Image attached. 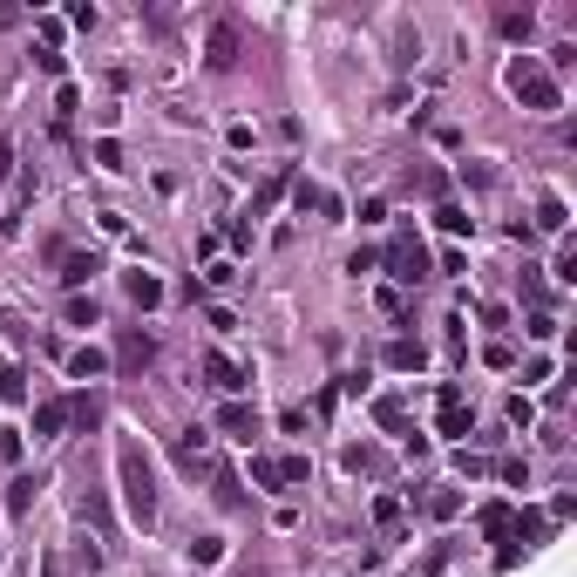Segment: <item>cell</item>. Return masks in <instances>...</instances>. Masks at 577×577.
Listing matches in <instances>:
<instances>
[{
	"label": "cell",
	"instance_id": "cell-1",
	"mask_svg": "<svg viewBox=\"0 0 577 577\" xmlns=\"http://www.w3.org/2000/svg\"><path fill=\"white\" fill-rule=\"evenodd\" d=\"M116 475H122V510H129V523L150 530L156 523V475H150V456H143L137 435L116 441Z\"/></svg>",
	"mask_w": 577,
	"mask_h": 577
},
{
	"label": "cell",
	"instance_id": "cell-2",
	"mask_svg": "<svg viewBox=\"0 0 577 577\" xmlns=\"http://www.w3.org/2000/svg\"><path fill=\"white\" fill-rule=\"evenodd\" d=\"M510 95H517L523 109H537V116H550V109H564V89H557V75H550L537 55H517L510 61Z\"/></svg>",
	"mask_w": 577,
	"mask_h": 577
},
{
	"label": "cell",
	"instance_id": "cell-3",
	"mask_svg": "<svg viewBox=\"0 0 577 577\" xmlns=\"http://www.w3.org/2000/svg\"><path fill=\"white\" fill-rule=\"evenodd\" d=\"M380 259H387V272H395L401 286H422V279H428V244L414 238V231H401V238L387 244V252H380Z\"/></svg>",
	"mask_w": 577,
	"mask_h": 577
},
{
	"label": "cell",
	"instance_id": "cell-4",
	"mask_svg": "<svg viewBox=\"0 0 577 577\" xmlns=\"http://www.w3.org/2000/svg\"><path fill=\"white\" fill-rule=\"evenodd\" d=\"M435 428H441L448 441H462V435L475 428V414H469V401H462L456 380H448V387H441V401H435Z\"/></svg>",
	"mask_w": 577,
	"mask_h": 577
},
{
	"label": "cell",
	"instance_id": "cell-5",
	"mask_svg": "<svg viewBox=\"0 0 577 577\" xmlns=\"http://www.w3.org/2000/svg\"><path fill=\"white\" fill-rule=\"evenodd\" d=\"M204 380H211L217 395H244V367L231 353H204Z\"/></svg>",
	"mask_w": 577,
	"mask_h": 577
},
{
	"label": "cell",
	"instance_id": "cell-6",
	"mask_svg": "<svg viewBox=\"0 0 577 577\" xmlns=\"http://www.w3.org/2000/svg\"><path fill=\"white\" fill-rule=\"evenodd\" d=\"M177 462H183L191 475L211 469V428H183V435H177Z\"/></svg>",
	"mask_w": 577,
	"mask_h": 577
},
{
	"label": "cell",
	"instance_id": "cell-7",
	"mask_svg": "<svg viewBox=\"0 0 577 577\" xmlns=\"http://www.w3.org/2000/svg\"><path fill=\"white\" fill-rule=\"evenodd\" d=\"M475 530H483L489 544H510V530H517V510H510V502H483V510H475Z\"/></svg>",
	"mask_w": 577,
	"mask_h": 577
},
{
	"label": "cell",
	"instance_id": "cell-8",
	"mask_svg": "<svg viewBox=\"0 0 577 577\" xmlns=\"http://www.w3.org/2000/svg\"><path fill=\"white\" fill-rule=\"evenodd\" d=\"M217 428H225L231 441H252V435H259V408H244V401H225V408H217Z\"/></svg>",
	"mask_w": 577,
	"mask_h": 577
},
{
	"label": "cell",
	"instance_id": "cell-9",
	"mask_svg": "<svg viewBox=\"0 0 577 577\" xmlns=\"http://www.w3.org/2000/svg\"><path fill=\"white\" fill-rule=\"evenodd\" d=\"M204 61H211L217 75H225L231 61H238V28H231V21H217V28H211V41H204Z\"/></svg>",
	"mask_w": 577,
	"mask_h": 577
},
{
	"label": "cell",
	"instance_id": "cell-10",
	"mask_svg": "<svg viewBox=\"0 0 577 577\" xmlns=\"http://www.w3.org/2000/svg\"><path fill=\"white\" fill-rule=\"evenodd\" d=\"M109 374V353L102 347H75L68 353V380H102Z\"/></svg>",
	"mask_w": 577,
	"mask_h": 577
},
{
	"label": "cell",
	"instance_id": "cell-11",
	"mask_svg": "<svg viewBox=\"0 0 577 577\" xmlns=\"http://www.w3.org/2000/svg\"><path fill=\"white\" fill-rule=\"evenodd\" d=\"M95 272H102V259H95V252H68V259H61V286H89Z\"/></svg>",
	"mask_w": 577,
	"mask_h": 577
},
{
	"label": "cell",
	"instance_id": "cell-12",
	"mask_svg": "<svg viewBox=\"0 0 577 577\" xmlns=\"http://www.w3.org/2000/svg\"><path fill=\"white\" fill-rule=\"evenodd\" d=\"M380 360L395 367V374H414V367H422L428 353H422V340H387V353H380Z\"/></svg>",
	"mask_w": 577,
	"mask_h": 577
},
{
	"label": "cell",
	"instance_id": "cell-13",
	"mask_svg": "<svg viewBox=\"0 0 577 577\" xmlns=\"http://www.w3.org/2000/svg\"><path fill=\"white\" fill-rule=\"evenodd\" d=\"M116 360H122V367H150V360H156V340H150V333H122Z\"/></svg>",
	"mask_w": 577,
	"mask_h": 577
},
{
	"label": "cell",
	"instance_id": "cell-14",
	"mask_svg": "<svg viewBox=\"0 0 577 577\" xmlns=\"http://www.w3.org/2000/svg\"><path fill=\"white\" fill-rule=\"evenodd\" d=\"M61 428H68V401H41V408H34V435H61Z\"/></svg>",
	"mask_w": 577,
	"mask_h": 577
},
{
	"label": "cell",
	"instance_id": "cell-15",
	"mask_svg": "<svg viewBox=\"0 0 577 577\" xmlns=\"http://www.w3.org/2000/svg\"><path fill=\"white\" fill-rule=\"evenodd\" d=\"M252 483L259 489H286V456H252Z\"/></svg>",
	"mask_w": 577,
	"mask_h": 577
},
{
	"label": "cell",
	"instance_id": "cell-16",
	"mask_svg": "<svg viewBox=\"0 0 577 577\" xmlns=\"http://www.w3.org/2000/svg\"><path fill=\"white\" fill-rule=\"evenodd\" d=\"M374 422L387 428V435H401V441H408V408H401L395 395H387V401H374Z\"/></svg>",
	"mask_w": 577,
	"mask_h": 577
},
{
	"label": "cell",
	"instance_id": "cell-17",
	"mask_svg": "<svg viewBox=\"0 0 577 577\" xmlns=\"http://www.w3.org/2000/svg\"><path fill=\"white\" fill-rule=\"evenodd\" d=\"M496 28H502V41H530V34H537V14H530V7H523V14L510 7V14H496Z\"/></svg>",
	"mask_w": 577,
	"mask_h": 577
},
{
	"label": "cell",
	"instance_id": "cell-18",
	"mask_svg": "<svg viewBox=\"0 0 577 577\" xmlns=\"http://www.w3.org/2000/svg\"><path fill=\"white\" fill-rule=\"evenodd\" d=\"M435 225L448 231V238H469V231H475V217L462 211V204H441V211H435Z\"/></svg>",
	"mask_w": 577,
	"mask_h": 577
},
{
	"label": "cell",
	"instance_id": "cell-19",
	"mask_svg": "<svg viewBox=\"0 0 577 577\" xmlns=\"http://www.w3.org/2000/svg\"><path fill=\"white\" fill-rule=\"evenodd\" d=\"M129 299H137V306H164V279H150V272H129Z\"/></svg>",
	"mask_w": 577,
	"mask_h": 577
},
{
	"label": "cell",
	"instance_id": "cell-20",
	"mask_svg": "<svg viewBox=\"0 0 577 577\" xmlns=\"http://www.w3.org/2000/svg\"><path fill=\"white\" fill-rule=\"evenodd\" d=\"M537 225H544V231H564V225H571V211H564V198H544V204H537Z\"/></svg>",
	"mask_w": 577,
	"mask_h": 577
},
{
	"label": "cell",
	"instance_id": "cell-21",
	"mask_svg": "<svg viewBox=\"0 0 577 577\" xmlns=\"http://www.w3.org/2000/svg\"><path fill=\"white\" fill-rule=\"evenodd\" d=\"M456 510H462V489H435V496H428V517H441V523H448Z\"/></svg>",
	"mask_w": 577,
	"mask_h": 577
},
{
	"label": "cell",
	"instance_id": "cell-22",
	"mask_svg": "<svg viewBox=\"0 0 577 577\" xmlns=\"http://www.w3.org/2000/svg\"><path fill=\"white\" fill-rule=\"evenodd\" d=\"M21 395H28V380H21V367L7 360V367H0V401H21Z\"/></svg>",
	"mask_w": 577,
	"mask_h": 577
},
{
	"label": "cell",
	"instance_id": "cell-23",
	"mask_svg": "<svg viewBox=\"0 0 577 577\" xmlns=\"http://www.w3.org/2000/svg\"><path fill=\"white\" fill-rule=\"evenodd\" d=\"M28 502H34V483H28V475H21V483L7 489V510H14V517H28Z\"/></svg>",
	"mask_w": 577,
	"mask_h": 577
},
{
	"label": "cell",
	"instance_id": "cell-24",
	"mask_svg": "<svg viewBox=\"0 0 577 577\" xmlns=\"http://www.w3.org/2000/svg\"><path fill=\"white\" fill-rule=\"evenodd\" d=\"M483 360H489V367H517V347H510V340H489Z\"/></svg>",
	"mask_w": 577,
	"mask_h": 577
},
{
	"label": "cell",
	"instance_id": "cell-25",
	"mask_svg": "<svg viewBox=\"0 0 577 577\" xmlns=\"http://www.w3.org/2000/svg\"><path fill=\"white\" fill-rule=\"evenodd\" d=\"M95 319H102V313H95V299H68V326H95Z\"/></svg>",
	"mask_w": 577,
	"mask_h": 577
},
{
	"label": "cell",
	"instance_id": "cell-26",
	"mask_svg": "<svg viewBox=\"0 0 577 577\" xmlns=\"http://www.w3.org/2000/svg\"><path fill=\"white\" fill-rule=\"evenodd\" d=\"M347 469H353V475H374L380 456H374V448H347Z\"/></svg>",
	"mask_w": 577,
	"mask_h": 577
},
{
	"label": "cell",
	"instance_id": "cell-27",
	"mask_svg": "<svg viewBox=\"0 0 577 577\" xmlns=\"http://www.w3.org/2000/svg\"><path fill=\"white\" fill-rule=\"evenodd\" d=\"M225 557V544H217V537H198V544H191V564H217Z\"/></svg>",
	"mask_w": 577,
	"mask_h": 577
},
{
	"label": "cell",
	"instance_id": "cell-28",
	"mask_svg": "<svg viewBox=\"0 0 577 577\" xmlns=\"http://www.w3.org/2000/svg\"><path fill=\"white\" fill-rule=\"evenodd\" d=\"M95 164H102V170H122V143L102 137V143H95Z\"/></svg>",
	"mask_w": 577,
	"mask_h": 577
},
{
	"label": "cell",
	"instance_id": "cell-29",
	"mask_svg": "<svg viewBox=\"0 0 577 577\" xmlns=\"http://www.w3.org/2000/svg\"><path fill=\"white\" fill-rule=\"evenodd\" d=\"M496 475H502V483H517V489H523V483H530V462H517V456H510V462H496Z\"/></svg>",
	"mask_w": 577,
	"mask_h": 577
},
{
	"label": "cell",
	"instance_id": "cell-30",
	"mask_svg": "<svg viewBox=\"0 0 577 577\" xmlns=\"http://www.w3.org/2000/svg\"><path fill=\"white\" fill-rule=\"evenodd\" d=\"M7 170H14V143L0 137V177H7Z\"/></svg>",
	"mask_w": 577,
	"mask_h": 577
},
{
	"label": "cell",
	"instance_id": "cell-31",
	"mask_svg": "<svg viewBox=\"0 0 577 577\" xmlns=\"http://www.w3.org/2000/svg\"><path fill=\"white\" fill-rule=\"evenodd\" d=\"M231 577H265V571H259V564H244V571H231Z\"/></svg>",
	"mask_w": 577,
	"mask_h": 577
},
{
	"label": "cell",
	"instance_id": "cell-32",
	"mask_svg": "<svg viewBox=\"0 0 577 577\" xmlns=\"http://www.w3.org/2000/svg\"><path fill=\"white\" fill-rule=\"evenodd\" d=\"M41 577H61V564H55V557H48V564H41Z\"/></svg>",
	"mask_w": 577,
	"mask_h": 577
}]
</instances>
